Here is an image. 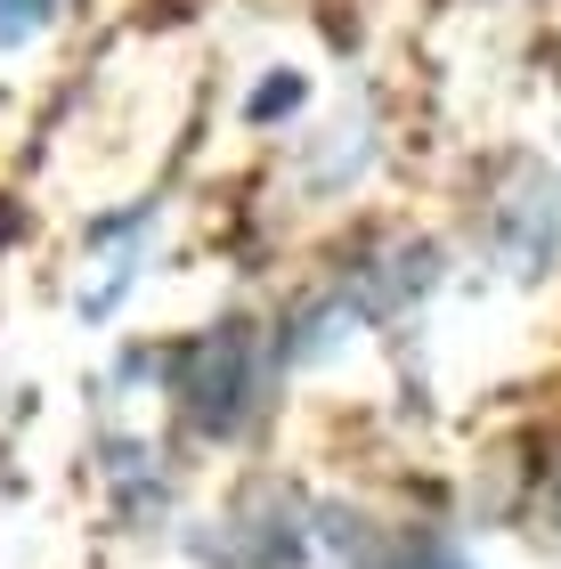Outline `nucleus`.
<instances>
[{
    "instance_id": "obj_1",
    "label": "nucleus",
    "mask_w": 561,
    "mask_h": 569,
    "mask_svg": "<svg viewBox=\"0 0 561 569\" xmlns=\"http://www.w3.org/2000/svg\"><path fill=\"white\" fill-rule=\"evenodd\" d=\"M49 24V0H0V49L24 41V33H41Z\"/></svg>"
},
{
    "instance_id": "obj_2",
    "label": "nucleus",
    "mask_w": 561,
    "mask_h": 569,
    "mask_svg": "<svg viewBox=\"0 0 561 569\" xmlns=\"http://www.w3.org/2000/svg\"><path fill=\"white\" fill-rule=\"evenodd\" d=\"M399 569H455V561H448V553H407Z\"/></svg>"
}]
</instances>
